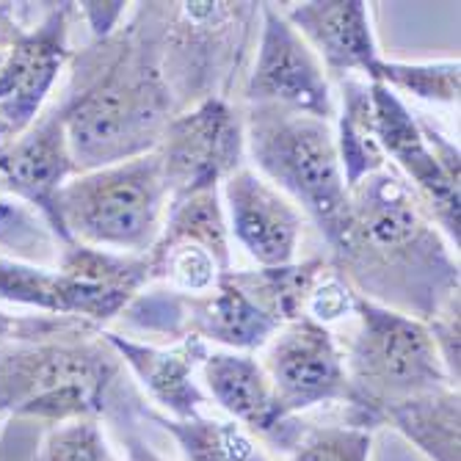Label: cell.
I'll list each match as a JSON object with an SVG mask.
<instances>
[{
  "instance_id": "obj_18",
  "label": "cell",
  "mask_w": 461,
  "mask_h": 461,
  "mask_svg": "<svg viewBox=\"0 0 461 461\" xmlns=\"http://www.w3.org/2000/svg\"><path fill=\"white\" fill-rule=\"evenodd\" d=\"M105 340L119 354L122 365L136 375V382L144 387L152 403L163 409L160 414L183 420V417L199 414L204 403H211L196 382V370L211 354V346L199 338L188 334L172 346H152L105 329Z\"/></svg>"
},
{
  "instance_id": "obj_5",
  "label": "cell",
  "mask_w": 461,
  "mask_h": 461,
  "mask_svg": "<svg viewBox=\"0 0 461 461\" xmlns=\"http://www.w3.org/2000/svg\"><path fill=\"white\" fill-rule=\"evenodd\" d=\"M240 108L246 155L255 163V172L304 211L326 246H331L348 211V188L331 122L279 105Z\"/></svg>"
},
{
  "instance_id": "obj_32",
  "label": "cell",
  "mask_w": 461,
  "mask_h": 461,
  "mask_svg": "<svg viewBox=\"0 0 461 461\" xmlns=\"http://www.w3.org/2000/svg\"><path fill=\"white\" fill-rule=\"evenodd\" d=\"M122 447H124V456H128V461H166L160 453H155L139 434L128 431L122 434Z\"/></svg>"
},
{
  "instance_id": "obj_29",
  "label": "cell",
  "mask_w": 461,
  "mask_h": 461,
  "mask_svg": "<svg viewBox=\"0 0 461 461\" xmlns=\"http://www.w3.org/2000/svg\"><path fill=\"white\" fill-rule=\"evenodd\" d=\"M431 340L437 346V354L442 359V367L447 379L458 387L461 375V293L450 296L429 321H426Z\"/></svg>"
},
{
  "instance_id": "obj_30",
  "label": "cell",
  "mask_w": 461,
  "mask_h": 461,
  "mask_svg": "<svg viewBox=\"0 0 461 461\" xmlns=\"http://www.w3.org/2000/svg\"><path fill=\"white\" fill-rule=\"evenodd\" d=\"M75 12L92 25V39H100L122 25L128 4H75Z\"/></svg>"
},
{
  "instance_id": "obj_25",
  "label": "cell",
  "mask_w": 461,
  "mask_h": 461,
  "mask_svg": "<svg viewBox=\"0 0 461 461\" xmlns=\"http://www.w3.org/2000/svg\"><path fill=\"white\" fill-rule=\"evenodd\" d=\"M367 83H382L390 92L411 95L431 105H458L461 64L450 61H390L379 59L367 72Z\"/></svg>"
},
{
  "instance_id": "obj_7",
  "label": "cell",
  "mask_w": 461,
  "mask_h": 461,
  "mask_svg": "<svg viewBox=\"0 0 461 461\" xmlns=\"http://www.w3.org/2000/svg\"><path fill=\"white\" fill-rule=\"evenodd\" d=\"M169 191L158 152L80 172L61 188L59 211L72 243L116 255H147L155 246Z\"/></svg>"
},
{
  "instance_id": "obj_6",
  "label": "cell",
  "mask_w": 461,
  "mask_h": 461,
  "mask_svg": "<svg viewBox=\"0 0 461 461\" xmlns=\"http://www.w3.org/2000/svg\"><path fill=\"white\" fill-rule=\"evenodd\" d=\"M357 331L346 354L351 403L346 426L382 429V411L406 398L456 387L423 321L357 296Z\"/></svg>"
},
{
  "instance_id": "obj_34",
  "label": "cell",
  "mask_w": 461,
  "mask_h": 461,
  "mask_svg": "<svg viewBox=\"0 0 461 461\" xmlns=\"http://www.w3.org/2000/svg\"><path fill=\"white\" fill-rule=\"evenodd\" d=\"M4 59H6V50H0V69H4Z\"/></svg>"
},
{
  "instance_id": "obj_14",
  "label": "cell",
  "mask_w": 461,
  "mask_h": 461,
  "mask_svg": "<svg viewBox=\"0 0 461 461\" xmlns=\"http://www.w3.org/2000/svg\"><path fill=\"white\" fill-rule=\"evenodd\" d=\"M373 113H375V139L393 169L414 188L426 204L429 216L458 251L461 243V194L458 185L447 180L439 169L434 152L429 149L414 111L382 83H370Z\"/></svg>"
},
{
  "instance_id": "obj_16",
  "label": "cell",
  "mask_w": 461,
  "mask_h": 461,
  "mask_svg": "<svg viewBox=\"0 0 461 461\" xmlns=\"http://www.w3.org/2000/svg\"><path fill=\"white\" fill-rule=\"evenodd\" d=\"M53 274L59 315L86 321L100 329L122 318L139 293L149 287V266L144 255H116L83 243L61 246Z\"/></svg>"
},
{
  "instance_id": "obj_28",
  "label": "cell",
  "mask_w": 461,
  "mask_h": 461,
  "mask_svg": "<svg viewBox=\"0 0 461 461\" xmlns=\"http://www.w3.org/2000/svg\"><path fill=\"white\" fill-rule=\"evenodd\" d=\"M357 310V293L348 287V282L334 271L331 266H326V271L321 274V279L315 282L310 302H307V318L331 326L343 318H351Z\"/></svg>"
},
{
  "instance_id": "obj_11",
  "label": "cell",
  "mask_w": 461,
  "mask_h": 461,
  "mask_svg": "<svg viewBox=\"0 0 461 461\" xmlns=\"http://www.w3.org/2000/svg\"><path fill=\"white\" fill-rule=\"evenodd\" d=\"M260 362L290 414L299 417L323 403H351L346 354L331 329L307 315L285 323L263 348Z\"/></svg>"
},
{
  "instance_id": "obj_22",
  "label": "cell",
  "mask_w": 461,
  "mask_h": 461,
  "mask_svg": "<svg viewBox=\"0 0 461 461\" xmlns=\"http://www.w3.org/2000/svg\"><path fill=\"white\" fill-rule=\"evenodd\" d=\"M338 92H340V108H338L334 141H338L346 188H351L367 175L387 166V158L379 147V139H375L370 83L357 75H348L338 80Z\"/></svg>"
},
{
  "instance_id": "obj_21",
  "label": "cell",
  "mask_w": 461,
  "mask_h": 461,
  "mask_svg": "<svg viewBox=\"0 0 461 461\" xmlns=\"http://www.w3.org/2000/svg\"><path fill=\"white\" fill-rule=\"evenodd\" d=\"M141 414L177 442L183 461H271L263 442L230 417H211L199 411L177 420L155 409H141Z\"/></svg>"
},
{
  "instance_id": "obj_17",
  "label": "cell",
  "mask_w": 461,
  "mask_h": 461,
  "mask_svg": "<svg viewBox=\"0 0 461 461\" xmlns=\"http://www.w3.org/2000/svg\"><path fill=\"white\" fill-rule=\"evenodd\" d=\"M221 202L230 238L260 268H282L296 263L304 235V216L251 166H240L221 183Z\"/></svg>"
},
{
  "instance_id": "obj_9",
  "label": "cell",
  "mask_w": 461,
  "mask_h": 461,
  "mask_svg": "<svg viewBox=\"0 0 461 461\" xmlns=\"http://www.w3.org/2000/svg\"><path fill=\"white\" fill-rule=\"evenodd\" d=\"M169 202L221 183L243 166V108L230 100H204L175 113L158 144Z\"/></svg>"
},
{
  "instance_id": "obj_4",
  "label": "cell",
  "mask_w": 461,
  "mask_h": 461,
  "mask_svg": "<svg viewBox=\"0 0 461 461\" xmlns=\"http://www.w3.org/2000/svg\"><path fill=\"white\" fill-rule=\"evenodd\" d=\"M263 4L249 0H183L163 4L160 72L175 113L204 100L243 92L260 36Z\"/></svg>"
},
{
  "instance_id": "obj_19",
  "label": "cell",
  "mask_w": 461,
  "mask_h": 461,
  "mask_svg": "<svg viewBox=\"0 0 461 461\" xmlns=\"http://www.w3.org/2000/svg\"><path fill=\"white\" fill-rule=\"evenodd\" d=\"M282 14L334 80L348 75L367 77L373 64L382 59L370 25V9L362 0H304L290 4Z\"/></svg>"
},
{
  "instance_id": "obj_24",
  "label": "cell",
  "mask_w": 461,
  "mask_h": 461,
  "mask_svg": "<svg viewBox=\"0 0 461 461\" xmlns=\"http://www.w3.org/2000/svg\"><path fill=\"white\" fill-rule=\"evenodd\" d=\"M329 260L310 258L296 260L282 268H255V271H235L243 290L255 299L266 312H271L282 326L307 315V302L315 282L326 271Z\"/></svg>"
},
{
  "instance_id": "obj_10",
  "label": "cell",
  "mask_w": 461,
  "mask_h": 461,
  "mask_svg": "<svg viewBox=\"0 0 461 461\" xmlns=\"http://www.w3.org/2000/svg\"><path fill=\"white\" fill-rule=\"evenodd\" d=\"M240 105H279L287 111L310 113L323 122L338 119L331 80L318 56L293 28L276 4L260 9V36L255 45Z\"/></svg>"
},
{
  "instance_id": "obj_8",
  "label": "cell",
  "mask_w": 461,
  "mask_h": 461,
  "mask_svg": "<svg viewBox=\"0 0 461 461\" xmlns=\"http://www.w3.org/2000/svg\"><path fill=\"white\" fill-rule=\"evenodd\" d=\"M122 318L139 331L166 334L172 340H183L191 334L207 346L243 354L263 351L282 329V323L243 290L235 268L224 271L219 282L199 296L149 285L131 302Z\"/></svg>"
},
{
  "instance_id": "obj_13",
  "label": "cell",
  "mask_w": 461,
  "mask_h": 461,
  "mask_svg": "<svg viewBox=\"0 0 461 461\" xmlns=\"http://www.w3.org/2000/svg\"><path fill=\"white\" fill-rule=\"evenodd\" d=\"M77 175L69 155L64 119L56 108H45L31 128L9 144H0V194L20 199L45 221L59 246L72 238L64 230L59 196L67 180Z\"/></svg>"
},
{
  "instance_id": "obj_20",
  "label": "cell",
  "mask_w": 461,
  "mask_h": 461,
  "mask_svg": "<svg viewBox=\"0 0 461 461\" xmlns=\"http://www.w3.org/2000/svg\"><path fill=\"white\" fill-rule=\"evenodd\" d=\"M382 426L395 429L429 461H461L458 387H439L387 406L382 411Z\"/></svg>"
},
{
  "instance_id": "obj_15",
  "label": "cell",
  "mask_w": 461,
  "mask_h": 461,
  "mask_svg": "<svg viewBox=\"0 0 461 461\" xmlns=\"http://www.w3.org/2000/svg\"><path fill=\"white\" fill-rule=\"evenodd\" d=\"M199 370L207 398L219 403L230 420L246 429L258 442H266L276 453H290L299 445L307 423L285 411L263 362L255 354L211 348Z\"/></svg>"
},
{
  "instance_id": "obj_31",
  "label": "cell",
  "mask_w": 461,
  "mask_h": 461,
  "mask_svg": "<svg viewBox=\"0 0 461 461\" xmlns=\"http://www.w3.org/2000/svg\"><path fill=\"white\" fill-rule=\"evenodd\" d=\"M23 23L17 20L14 4H0V50H9L14 41L23 36Z\"/></svg>"
},
{
  "instance_id": "obj_1",
  "label": "cell",
  "mask_w": 461,
  "mask_h": 461,
  "mask_svg": "<svg viewBox=\"0 0 461 461\" xmlns=\"http://www.w3.org/2000/svg\"><path fill=\"white\" fill-rule=\"evenodd\" d=\"M160 33L163 4L149 0L111 33L72 50L56 108L77 175L158 149L175 116L160 72Z\"/></svg>"
},
{
  "instance_id": "obj_27",
  "label": "cell",
  "mask_w": 461,
  "mask_h": 461,
  "mask_svg": "<svg viewBox=\"0 0 461 461\" xmlns=\"http://www.w3.org/2000/svg\"><path fill=\"white\" fill-rule=\"evenodd\" d=\"M373 431L354 426H315L304 431L287 461H370Z\"/></svg>"
},
{
  "instance_id": "obj_26",
  "label": "cell",
  "mask_w": 461,
  "mask_h": 461,
  "mask_svg": "<svg viewBox=\"0 0 461 461\" xmlns=\"http://www.w3.org/2000/svg\"><path fill=\"white\" fill-rule=\"evenodd\" d=\"M36 461H116V456L103 426L95 417H83L48 429Z\"/></svg>"
},
{
  "instance_id": "obj_3",
  "label": "cell",
  "mask_w": 461,
  "mask_h": 461,
  "mask_svg": "<svg viewBox=\"0 0 461 461\" xmlns=\"http://www.w3.org/2000/svg\"><path fill=\"white\" fill-rule=\"evenodd\" d=\"M122 359L105 329L64 315H23L20 338L0 348V414L69 423L111 411Z\"/></svg>"
},
{
  "instance_id": "obj_12",
  "label": "cell",
  "mask_w": 461,
  "mask_h": 461,
  "mask_svg": "<svg viewBox=\"0 0 461 461\" xmlns=\"http://www.w3.org/2000/svg\"><path fill=\"white\" fill-rule=\"evenodd\" d=\"M75 4H50L31 31L6 50L0 69V144L23 136L45 111L59 75L69 64V20Z\"/></svg>"
},
{
  "instance_id": "obj_33",
  "label": "cell",
  "mask_w": 461,
  "mask_h": 461,
  "mask_svg": "<svg viewBox=\"0 0 461 461\" xmlns=\"http://www.w3.org/2000/svg\"><path fill=\"white\" fill-rule=\"evenodd\" d=\"M20 329H23V318L0 310V348H4L6 343H12V340H17Z\"/></svg>"
},
{
  "instance_id": "obj_2",
  "label": "cell",
  "mask_w": 461,
  "mask_h": 461,
  "mask_svg": "<svg viewBox=\"0 0 461 461\" xmlns=\"http://www.w3.org/2000/svg\"><path fill=\"white\" fill-rule=\"evenodd\" d=\"M326 260L357 296L423 323L461 293L458 251L390 163L348 188L346 221Z\"/></svg>"
},
{
  "instance_id": "obj_23",
  "label": "cell",
  "mask_w": 461,
  "mask_h": 461,
  "mask_svg": "<svg viewBox=\"0 0 461 461\" xmlns=\"http://www.w3.org/2000/svg\"><path fill=\"white\" fill-rule=\"evenodd\" d=\"M155 243L202 246L219 260L224 271H232V238L227 227L221 188H204V191L172 199L166 204L163 227Z\"/></svg>"
}]
</instances>
